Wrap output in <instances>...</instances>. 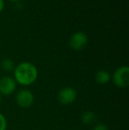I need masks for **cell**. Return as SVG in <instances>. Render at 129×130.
Masks as SVG:
<instances>
[{
    "label": "cell",
    "instance_id": "3",
    "mask_svg": "<svg viewBox=\"0 0 129 130\" xmlns=\"http://www.w3.org/2000/svg\"><path fill=\"white\" fill-rule=\"evenodd\" d=\"M77 98V91L72 87H64L58 93V100L64 105L74 103Z\"/></svg>",
    "mask_w": 129,
    "mask_h": 130
},
{
    "label": "cell",
    "instance_id": "14",
    "mask_svg": "<svg viewBox=\"0 0 129 130\" xmlns=\"http://www.w3.org/2000/svg\"><path fill=\"white\" fill-rule=\"evenodd\" d=\"M0 104H1V95H0Z\"/></svg>",
    "mask_w": 129,
    "mask_h": 130
},
{
    "label": "cell",
    "instance_id": "1",
    "mask_svg": "<svg viewBox=\"0 0 129 130\" xmlns=\"http://www.w3.org/2000/svg\"><path fill=\"white\" fill-rule=\"evenodd\" d=\"M16 83L22 86H30L35 82L38 77V70L30 62H21L13 70Z\"/></svg>",
    "mask_w": 129,
    "mask_h": 130
},
{
    "label": "cell",
    "instance_id": "7",
    "mask_svg": "<svg viewBox=\"0 0 129 130\" xmlns=\"http://www.w3.org/2000/svg\"><path fill=\"white\" fill-rule=\"evenodd\" d=\"M96 80L99 84H106L110 80V75L109 72L105 70H99L95 75Z\"/></svg>",
    "mask_w": 129,
    "mask_h": 130
},
{
    "label": "cell",
    "instance_id": "5",
    "mask_svg": "<svg viewBox=\"0 0 129 130\" xmlns=\"http://www.w3.org/2000/svg\"><path fill=\"white\" fill-rule=\"evenodd\" d=\"M88 38L87 35L83 32H76L72 34L69 40L70 47L74 51H81L87 46Z\"/></svg>",
    "mask_w": 129,
    "mask_h": 130
},
{
    "label": "cell",
    "instance_id": "6",
    "mask_svg": "<svg viewBox=\"0 0 129 130\" xmlns=\"http://www.w3.org/2000/svg\"><path fill=\"white\" fill-rule=\"evenodd\" d=\"M17 83L14 78L11 76H4L0 79V95L1 96H10L16 90Z\"/></svg>",
    "mask_w": 129,
    "mask_h": 130
},
{
    "label": "cell",
    "instance_id": "9",
    "mask_svg": "<svg viewBox=\"0 0 129 130\" xmlns=\"http://www.w3.org/2000/svg\"><path fill=\"white\" fill-rule=\"evenodd\" d=\"M0 66H1V68L4 71H5V72H12L15 68V63H14V61L12 58H4L1 61V63H0Z\"/></svg>",
    "mask_w": 129,
    "mask_h": 130
},
{
    "label": "cell",
    "instance_id": "8",
    "mask_svg": "<svg viewBox=\"0 0 129 130\" xmlns=\"http://www.w3.org/2000/svg\"><path fill=\"white\" fill-rule=\"evenodd\" d=\"M81 121L85 125H90L97 120V114L94 111H86L81 114Z\"/></svg>",
    "mask_w": 129,
    "mask_h": 130
},
{
    "label": "cell",
    "instance_id": "4",
    "mask_svg": "<svg viewBox=\"0 0 129 130\" xmlns=\"http://www.w3.org/2000/svg\"><path fill=\"white\" fill-rule=\"evenodd\" d=\"M15 100L20 107L27 109V108H29L33 105L34 101V96L29 89H21L16 94Z\"/></svg>",
    "mask_w": 129,
    "mask_h": 130
},
{
    "label": "cell",
    "instance_id": "2",
    "mask_svg": "<svg viewBox=\"0 0 129 130\" xmlns=\"http://www.w3.org/2000/svg\"><path fill=\"white\" fill-rule=\"evenodd\" d=\"M112 82L119 89H126L129 84V67L123 66L116 69L112 75Z\"/></svg>",
    "mask_w": 129,
    "mask_h": 130
},
{
    "label": "cell",
    "instance_id": "10",
    "mask_svg": "<svg viewBox=\"0 0 129 130\" xmlns=\"http://www.w3.org/2000/svg\"><path fill=\"white\" fill-rule=\"evenodd\" d=\"M7 120L3 113L0 112V130H6Z\"/></svg>",
    "mask_w": 129,
    "mask_h": 130
},
{
    "label": "cell",
    "instance_id": "13",
    "mask_svg": "<svg viewBox=\"0 0 129 130\" xmlns=\"http://www.w3.org/2000/svg\"><path fill=\"white\" fill-rule=\"evenodd\" d=\"M9 1H11V2H17V1H19V0H9Z\"/></svg>",
    "mask_w": 129,
    "mask_h": 130
},
{
    "label": "cell",
    "instance_id": "11",
    "mask_svg": "<svg viewBox=\"0 0 129 130\" xmlns=\"http://www.w3.org/2000/svg\"><path fill=\"white\" fill-rule=\"evenodd\" d=\"M92 130H109L108 127L103 123H98L97 125L94 126L93 129Z\"/></svg>",
    "mask_w": 129,
    "mask_h": 130
},
{
    "label": "cell",
    "instance_id": "12",
    "mask_svg": "<svg viewBox=\"0 0 129 130\" xmlns=\"http://www.w3.org/2000/svg\"><path fill=\"white\" fill-rule=\"evenodd\" d=\"M5 6V3H4V0H0V12H2Z\"/></svg>",
    "mask_w": 129,
    "mask_h": 130
}]
</instances>
